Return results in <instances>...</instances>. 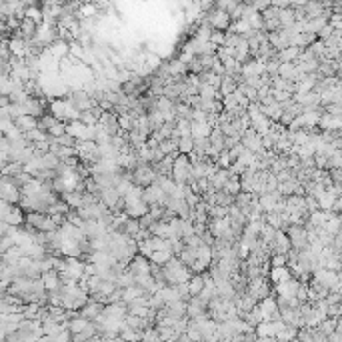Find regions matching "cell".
<instances>
[{
	"mask_svg": "<svg viewBox=\"0 0 342 342\" xmlns=\"http://www.w3.org/2000/svg\"><path fill=\"white\" fill-rule=\"evenodd\" d=\"M142 190L140 186H134L128 194L124 196V214L128 218H132V220H142L148 212H150V206L146 204L144 196H142Z\"/></svg>",
	"mask_w": 342,
	"mask_h": 342,
	"instance_id": "obj_1",
	"label": "cell"
},
{
	"mask_svg": "<svg viewBox=\"0 0 342 342\" xmlns=\"http://www.w3.org/2000/svg\"><path fill=\"white\" fill-rule=\"evenodd\" d=\"M162 278L170 286H180V284H188L190 282L192 272L180 258H172L166 266H162Z\"/></svg>",
	"mask_w": 342,
	"mask_h": 342,
	"instance_id": "obj_2",
	"label": "cell"
},
{
	"mask_svg": "<svg viewBox=\"0 0 342 342\" xmlns=\"http://www.w3.org/2000/svg\"><path fill=\"white\" fill-rule=\"evenodd\" d=\"M286 234H288V238H290L292 250L302 252V250L308 248V230H306V226H302V224H292V226H288Z\"/></svg>",
	"mask_w": 342,
	"mask_h": 342,
	"instance_id": "obj_3",
	"label": "cell"
},
{
	"mask_svg": "<svg viewBox=\"0 0 342 342\" xmlns=\"http://www.w3.org/2000/svg\"><path fill=\"white\" fill-rule=\"evenodd\" d=\"M156 178H158V174H156V170L150 164H140V166L134 168V172H132L134 186H140V188H146V186L154 184Z\"/></svg>",
	"mask_w": 342,
	"mask_h": 342,
	"instance_id": "obj_4",
	"label": "cell"
},
{
	"mask_svg": "<svg viewBox=\"0 0 342 342\" xmlns=\"http://www.w3.org/2000/svg\"><path fill=\"white\" fill-rule=\"evenodd\" d=\"M2 200L4 202H10L14 206H16L18 200H22V188H20L14 180L6 178V176L2 180Z\"/></svg>",
	"mask_w": 342,
	"mask_h": 342,
	"instance_id": "obj_5",
	"label": "cell"
},
{
	"mask_svg": "<svg viewBox=\"0 0 342 342\" xmlns=\"http://www.w3.org/2000/svg\"><path fill=\"white\" fill-rule=\"evenodd\" d=\"M142 196H144V200H146L148 206H158V204H164V200H166L164 190H162L156 182L150 184V186H146V188L142 190Z\"/></svg>",
	"mask_w": 342,
	"mask_h": 342,
	"instance_id": "obj_6",
	"label": "cell"
},
{
	"mask_svg": "<svg viewBox=\"0 0 342 342\" xmlns=\"http://www.w3.org/2000/svg\"><path fill=\"white\" fill-rule=\"evenodd\" d=\"M242 144H244L246 150H250V152H254V154H258V152L264 150V140H262V136L256 134L254 130H246V132H244Z\"/></svg>",
	"mask_w": 342,
	"mask_h": 342,
	"instance_id": "obj_7",
	"label": "cell"
},
{
	"mask_svg": "<svg viewBox=\"0 0 342 342\" xmlns=\"http://www.w3.org/2000/svg\"><path fill=\"white\" fill-rule=\"evenodd\" d=\"M230 14L228 12H224V10H212L210 12V16H208V22H210V26L212 28H216L218 32H222V30H226L228 26H230Z\"/></svg>",
	"mask_w": 342,
	"mask_h": 342,
	"instance_id": "obj_8",
	"label": "cell"
},
{
	"mask_svg": "<svg viewBox=\"0 0 342 342\" xmlns=\"http://www.w3.org/2000/svg\"><path fill=\"white\" fill-rule=\"evenodd\" d=\"M40 280H42V284H44V288L52 294V292H60L62 290V276H60V272H56V270H50V272H44L40 276Z\"/></svg>",
	"mask_w": 342,
	"mask_h": 342,
	"instance_id": "obj_9",
	"label": "cell"
},
{
	"mask_svg": "<svg viewBox=\"0 0 342 342\" xmlns=\"http://www.w3.org/2000/svg\"><path fill=\"white\" fill-rule=\"evenodd\" d=\"M124 198L120 196V192L112 186V188H104L100 190V202L106 206V208H116Z\"/></svg>",
	"mask_w": 342,
	"mask_h": 342,
	"instance_id": "obj_10",
	"label": "cell"
},
{
	"mask_svg": "<svg viewBox=\"0 0 342 342\" xmlns=\"http://www.w3.org/2000/svg\"><path fill=\"white\" fill-rule=\"evenodd\" d=\"M128 270H130V272L136 276V278H138V276H148V274H152V266H150V262H148L142 254H138L136 258L130 262V268H128Z\"/></svg>",
	"mask_w": 342,
	"mask_h": 342,
	"instance_id": "obj_11",
	"label": "cell"
},
{
	"mask_svg": "<svg viewBox=\"0 0 342 342\" xmlns=\"http://www.w3.org/2000/svg\"><path fill=\"white\" fill-rule=\"evenodd\" d=\"M50 116H54L58 122H64L68 118V102H64L60 98L50 102Z\"/></svg>",
	"mask_w": 342,
	"mask_h": 342,
	"instance_id": "obj_12",
	"label": "cell"
},
{
	"mask_svg": "<svg viewBox=\"0 0 342 342\" xmlns=\"http://www.w3.org/2000/svg\"><path fill=\"white\" fill-rule=\"evenodd\" d=\"M292 248L290 244V238L286 230H276V236H274V250L276 254H288V250Z\"/></svg>",
	"mask_w": 342,
	"mask_h": 342,
	"instance_id": "obj_13",
	"label": "cell"
},
{
	"mask_svg": "<svg viewBox=\"0 0 342 342\" xmlns=\"http://www.w3.org/2000/svg\"><path fill=\"white\" fill-rule=\"evenodd\" d=\"M298 288H300V282L294 280V278L288 280V282H282V284L276 286V290H278V296H282V298H296Z\"/></svg>",
	"mask_w": 342,
	"mask_h": 342,
	"instance_id": "obj_14",
	"label": "cell"
},
{
	"mask_svg": "<svg viewBox=\"0 0 342 342\" xmlns=\"http://www.w3.org/2000/svg\"><path fill=\"white\" fill-rule=\"evenodd\" d=\"M204 284H206V280H204V274H194L190 278V282H188V294L192 296V298H196V296H200L202 294V290H204Z\"/></svg>",
	"mask_w": 342,
	"mask_h": 342,
	"instance_id": "obj_15",
	"label": "cell"
},
{
	"mask_svg": "<svg viewBox=\"0 0 342 342\" xmlns=\"http://www.w3.org/2000/svg\"><path fill=\"white\" fill-rule=\"evenodd\" d=\"M14 124H16V128H20L22 130V134H28V132H32L34 128H38V118H34V116H20V118H16L14 120Z\"/></svg>",
	"mask_w": 342,
	"mask_h": 342,
	"instance_id": "obj_16",
	"label": "cell"
},
{
	"mask_svg": "<svg viewBox=\"0 0 342 342\" xmlns=\"http://www.w3.org/2000/svg\"><path fill=\"white\" fill-rule=\"evenodd\" d=\"M270 280H272V284H282V282H288V280H292V274H290V268L288 266H284V268H272L270 270Z\"/></svg>",
	"mask_w": 342,
	"mask_h": 342,
	"instance_id": "obj_17",
	"label": "cell"
},
{
	"mask_svg": "<svg viewBox=\"0 0 342 342\" xmlns=\"http://www.w3.org/2000/svg\"><path fill=\"white\" fill-rule=\"evenodd\" d=\"M90 324H92V322H90L88 318H84L82 314H78V316H74V318L70 320V324H68V332H70V334H80L82 330H86Z\"/></svg>",
	"mask_w": 342,
	"mask_h": 342,
	"instance_id": "obj_18",
	"label": "cell"
},
{
	"mask_svg": "<svg viewBox=\"0 0 342 342\" xmlns=\"http://www.w3.org/2000/svg\"><path fill=\"white\" fill-rule=\"evenodd\" d=\"M8 48H10V52L14 54V58H18V60H22V58L28 54L26 44H24L22 38H12V40L8 42Z\"/></svg>",
	"mask_w": 342,
	"mask_h": 342,
	"instance_id": "obj_19",
	"label": "cell"
},
{
	"mask_svg": "<svg viewBox=\"0 0 342 342\" xmlns=\"http://www.w3.org/2000/svg\"><path fill=\"white\" fill-rule=\"evenodd\" d=\"M320 126L324 130H336V128H342V118L340 116H332V114H326L320 118Z\"/></svg>",
	"mask_w": 342,
	"mask_h": 342,
	"instance_id": "obj_20",
	"label": "cell"
},
{
	"mask_svg": "<svg viewBox=\"0 0 342 342\" xmlns=\"http://www.w3.org/2000/svg\"><path fill=\"white\" fill-rule=\"evenodd\" d=\"M178 152L184 154V156H190L192 152H194V138H192V136L180 138V142H178Z\"/></svg>",
	"mask_w": 342,
	"mask_h": 342,
	"instance_id": "obj_21",
	"label": "cell"
},
{
	"mask_svg": "<svg viewBox=\"0 0 342 342\" xmlns=\"http://www.w3.org/2000/svg\"><path fill=\"white\" fill-rule=\"evenodd\" d=\"M198 96L202 100H216L218 98V88H214V86H210V84L202 82V86L198 90Z\"/></svg>",
	"mask_w": 342,
	"mask_h": 342,
	"instance_id": "obj_22",
	"label": "cell"
},
{
	"mask_svg": "<svg viewBox=\"0 0 342 342\" xmlns=\"http://www.w3.org/2000/svg\"><path fill=\"white\" fill-rule=\"evenodd\" d=\"M240 190H242V182H240L236 176H232V178L228 180L226 188H224V192H226V194H230V196H238Z\"/></svg>",
	"mask_w": 342,
	"mask_h": 342,
	"instance_id": "obj_23",
	"label": "cell"
},
{
	"mask_svg": "<svg viewBox=\"0 0 342 342\" xmlns=\"http://www.w3.org/2000/svg\"><path fill=\"white\" fill-rule=\"evenodd\" d=\"M48 52L54 56V58H60V56H64L68 52V44L64 40H58V42H54V44L48 48Z\"/></svg>",
	"mask_w": 342,
	"mask_h": 342,
	"instance_id": "obj_24",
	"label": "cell"
},
{
	"mask_svg": "<svg viewBox=\"0 0 342 342\" xmlns=\"http://www.w3.org/2000/svg\"><path fill=\"white\" fill-rule=\"evenodd\" d=\"M298 56H300V48H294V46H290V48L278 52V60H280V62H292V60H296Z\"/></svg>",
	"mask_w": 342,
	"mask_h": 342,
	"instance_id": "obj_25",
	"label": "cell"
},
{
	"mask_svg": "<svg viewBox=\"0 0 342 342\" xmlns=\"http://www.w3.org/2000/svg\"><path fill=\"white\" fill-rule=\"evenodd\" d=\"M36 22L34 20H30V18H24L22 20V24H20V32H22L24 36H36Z\"/></svg>",
	"mask_w": 342,
	"mask_h": 342,
	"instance_id": "obj_26",
	"label": "cell"
},
{
	"mask_svg": "<svg viewBox=\"0 0 342 342\" xmlns=\"http://www.w3.org/2000/svg\"><path fill=\"white\" fill-rule=\"evenodd\" d=\"M120 338H122L124 342H138V338H142V336H138V332H136L134 328L124 326L122 332H120Z\"/></svg>",
	"mask_w": 342,
	"mask_h": 342,
	"instance_id": "obj_27",
	"label": "cell"
},
{
	"mask_svg": "<svg viewBox=\"0 0 342 342\" xmlns=\"http://www.w3.org/2000/svg\"><path fill=\"white\" fill-rule=\"evenodd\" d=\"M270 264H272V268H284V266H288V254H274Z\"/></svg>",
	"mask_w": 342,
	"mask_h": 342,
	"instance_id": "obj_28",
	"label": "cell"
},
{
	"mask_svg": "<svg viewBox=\"0 0 342 342\" xmlns=\"http://www.w3.org/2000/svg\"><path fill=\"white\" fill-rule=\"evenodd\" d=\"M142 340H144V342H160V340H162V338H160V330H154V328L144 330Z\"/></svg>",
	"mask_w": 342,
	"mask_h": 342,
	"instance_id": "obj_29",
	"label": "cell"
},
{
	"mask_svg": "<svg viewBox=\"0 0 342 342\" xmlns=\"http://www.w3.org/2000/svg\"><path fill=\"white\" fill-rule=\"evenodd\" d=\"M328 168H336V170H342V152L336 150L330 158H328Z\"/></svg>",
	"mask_w": 342,
	"mask_h": 342,
	"instance_id": "obj_30",
	"label": "cell"
},
{
	"mask_svg": "<svg viewBox=\"0 0 342 342\" xmlns=\"http://www.w3.org/2000/svg\"><path fill=\"white\" fill-rule=\"evenodd\" d=\"M272 96H274V100L276 102H284V100H290V96H292V92H284V90H272Z\"/></svg>",
	"mask_w": 342,
	"mask_h": 342,
	"instance_id": "obj_31",
	"label": "cell"
},
{
	"mask_svg": "<svg viewBox=\"0 0 342 342\" xmlns=\"http://www.w3.org/2000/svg\"><path fill=\"white\" fill-rule=\"evenodd\" d=\"M314 160H316L314 164H316L318 168H324V166H328V158H326L324 154H316V156H314Z\"/></svg>",
	"mask_w": 342,
	"mask_h": 342,
	"instance_id": "obj_32",
	"label": "cell"
},
{
	"mask_svg": "<svg viewBox=\"0 0 342 342\" xmlns=\"http://www.w3.org/2000/svg\"><path fill=\"white\" fill-rule=\"evenodd\" d=\"M322 40H328V38H332V26H324L322 30H320V34H318Z\"/></svg>",
	"mask_w": 342,
	"mask_h": 342,
	"instance_id": "obj_33",
	"label": "cell"
},
{
	"mask_svg": "<svg viewBox=\"0 0 342 342\" xmlns=\"http://www.w3.org/2000/svg\"><path fill=\"white\" fill-rule=\"evenodd\" d=\"M158 64H160V58L158 56H150V58H148V66H150V68H156Z\"/></svg>",
	"mask_w": 342,
	"mask_h": 342,
	"instance_id": "obj_34",
	"label": "cell"
},
{
	"mask_svg": "<svg viewBox=\"0 0 342 342\" xmlns=\"http://www.w3.org/2000/svg\"><path fill=\"white\" fill-rule=\"evenodd\" d=\"M328 342H342V334L340 332H334L328 336Z\"/></svg>",
	"mask_w": 342,
	"mask_h": 342,
	"instance_id": "obj_35",
	"label": "cell"
},
{
	"mask_svg": "<svg viewBox=\"0 0 342 342\" xmlns=\"http://www.w3.org/2000/svg\"><path fill=\"white\" fill-rule=\"evenodd\" d=\"M92 12H94L92 6H84V8L80 10V16H88V14H92Z\"/></svg>",
	"mask_w": 342,
	"mask_h": 342,
	"instance_id": "obj_36",
	"label": "cell"
},
{
	"mask_svg": "<svg viewBox=\"0 0 342 342\" xmlns=\"http://www.w3.org/2000/svg\"><path fill=\"white\" fill-rule=\"evenodd\" d=\"M338 48H340V52H342V36L338 38Z\"/></svg>",
	"mask_w": 342,
	"mask_h": 342,
	"instance_id": "obj_37",
	"label": "cell"
},
{
	"mask_svg": "<svg viewBox=\"0 0 342 342\" xmlns=\"http://www.w3.org/2000/svg\"><path fill=\"white\" fill-rule=\"evenodd\" d=\"M338 258H340V264H342V252H340V254H338Z\"/></svg>",
	"mask_w": 342,
	"mask_h": 342,
	"instance_id": "obj_38",
	"label": "cell"
},
{
	"mask_svg": "<svg viewBox=\"0 0 342 342\" xmlns=\"http://www.w3.org/2000/svg\"><path fill=\"white\" fill-rule=\"evenodd\" d=\"M208 342H218V338H212V340H208Z\"/></svg>",
	"mask_w": 342,
	"mask_h": 342,
	"instance_id": "obj_39",
	"label": "cell"
},
{
	"mask_svg": "<svg viewBox=\"0 0 342 342\" xmlns=\"http://www.w3.org/2000/svg\"><path fill=\"white\" fill-rule=\"evenodd\" d=\"M340 66H342V62H340Z\"/></svg>",
	"mask_w": 342,
	"mask_h": 342,
	"instance_id": "obj_40",
	"label": "cell"
}]
</instances>
